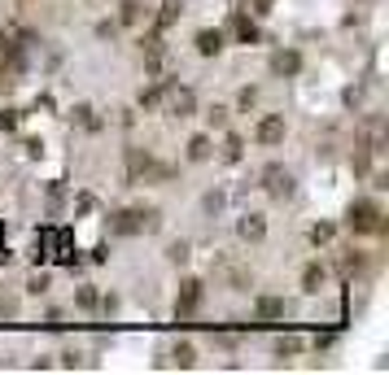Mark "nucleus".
Masks as SVG:
<instances>
[{"instance_id":"f257e3e1","label":"nucleus","mask_w":389,"mask_h":375,"mask_svg":"<svg viewBox=\"0 0 389 375\" xmlns=\"http://www.w3.org/2000/svg\"><path fill=\"white\" fill-rule=\"evenodd\" d=\"M162 227V209H144V205H136V209H114L109 214V232L114 236H140V232H158Z\"/></svg>"},{"instance_id":"f03ea898","label":"nucleus","mask_w":389,"mask_h":375,"mask_svg":"<svg viewBox=\"0 0 389 375\" xmlns=\"http://www.w3.org/2000/svg\"><path fill=\"white\" fill-rule=\"evenodd\" d=\"M346 227H350L354 236L385 232V209L372 201V197H359V201H350V209H346Z\"/></svg>"},{"instance_id":"7ed1b4c3","label":"nucleus","mask_w":389,"mask_h":375,"mask_svg":"<svg viewBox=\"0 0 389 375\" xmlns=\"http://www.w3.org/2000/svg\"><path fill=\"white\" fill-rule=\"evenodd\" d=\"M162 109L171 118H192L197 113V92L184 88V83H162Z\"/></svg>"},{"instance_id":"20e7f679","label":"nucleus","mask_w":389,"mask_h":375,"mask_svg":"<svg viewBox=\"0 0 389 375\" xmlns=\"http://www.w3.org/2000/svg\"><path fill=\"white\" fill-rule=\"evenodd\" d=\"M192 371L197 367V345H192V340H175L171 349H162L158 353V371Z\"/></svg>"},{"instance_id":"39448f33","label":"nucleus","mask_w":389,"mask_h":375,"mask_svg":"<svg viewBox=\"0 0 389 375\" xmlns=\"http://www.w3.org/2000/svg\"><path fill=\"white\" fill-rule=\"evenodd\" d=\"M206 301V284L201 280H180V292H175V314L188 319V314H197Z\"/></svg>"},{"instance_id":"423d86ee","label":"nucleus","mask_w":389,"mask_h":375,"mask_svg":"<svg viewBox=\"0 0 389 375\" xmlns=\"http://www.w3.org/2000/svg\"><path fill=\"white\" fill-rule=\"evenodd\" d=\"M263 192H267L271 201H289V197H293V175L271 161V166L263 170Z\"/></svg>"},{"instance_id":"0eeeda50","label":"nucleus","mask_w":389,"mask_h":375,"mask_svg":"<svg viewBox=\"0 0 389 375\" xmlns=\"http://www.w3.org/2000/svg\"><path fill=\"white\" fill-rule=\"evenodd\" d=\"M215 275L228 288H236V292H245V288H254V275H250V266H236V262H228V257H219L215 262Z\"/></svg>"},{"instance_id":"6e6552de","label":"nucleus","mask_w":389,"mask_h":375,"mask_svg":"<svg viewBox=\"0 0 389 375\" xmlns=\"http://www.w3.org/2000/svg\"><path fill=\"white\" fill-rule=\"evenodd\" d=\"M284 131H289V127H284L280 113H263V118H258V127H254V140L271 149V144H280V140H284Z\"/></svg>"},{"instance_id":"1a4fd4ad","label":"nucleus","mask_w":389,"mask_h":375,"mask_svg":"<svg viewBox=\"0 0 389 375\" xmlns=\"http://www.w3.org/2000/svg\"><path fill=\"white\" fill-rule=\"evenodd\" d=\"M302 70V57L293 53V48H275L271 53V74H280V79H293Z\"/></svg>"},{"instance_id":"9d476101","label":"nucleus","mask_w":389,"mask_h":375,"mask_svg":"<svg viewBox=\"0 0 389 375\" xmlns=\"http://www.w3.org/2000/svg\"><path fill=\"white\" fill-rule=\"evenodd\" d=\"M236 236L245 240V244H258L267 236V218L263 214H241V223H236Z\"/></svg>"},{"instance_id":"9b49d317","label":"nucleus","mask_w":389,"mask_h":375,"mask_svg":"<svg viewBox=\"0 0 389 375\" xmlns=\"http://www.w3.org/2000/svg\"><path fill=\"white\" fill-rule=\"evenodd\" d=\"M192 44H197V53L201 57H219L223 53V44H228V35H223V31H197V40H192Z\"/></svg>"},{"instance_id":"f8f14e48","label":"nucleus","mask_w":389,"mask_h":375,"mask_svg":"<svg viewBox=\"0 0 389 375\" xmlns=\"http://www.w3.org/2000/svg\"><path fill=\"white\" fill-rule=\"evenodd\" d=\"M149 166H153V157L144 149H127V179H132V184H140V179L149 175Z\"/></svg>"},{"instance_id":"ddd939ff","label":"nucleus","mask_w":389,"mask_h":375,"mask_svg":"<svg viewBox=\"0 0 389 375\" xmlns=\"http://www.w3.org/2000/svg\"><path fill=\"white\" fill-rule=\"evenodd\" d=\"M57 240H61L57 227H44V232H36V262H48V257L57 253Z\"/></svg>"},{"instance_id":"4468645a","label":"nucleus","mask_w":389,"mask_h":375,"mask_svg":"<svg viewBox=\"0 0 389 375\" xmlns=\"http://www.w3.org/2000/svg\"><path fill=\"white\" fill-rule=\"evenodd\" d=\"M254 314L263 319V323H271V319H284L289 305H284V297H258L254 301Z\"/></svg>"},{"instance_id":"2eb2a0df","label":"nucleus","mask_w":389,"mask_h":375,"mask_svg":"<svg viewBox=\"0 0 389 375\" xmlns=\"http://www.w3.org/2000/svg\"><path fill=\"white\" fill-rule=\"evenodd\" d=\"M180 13H184L180 0H162V9H158V18H153V31H171L175 22H180Z\"/></svg>"},{"instance_id":"dca6fc26","label":"nucleus","mask_w":389,"mask_h":375,"mask_svg":"<svg viewBox=\"0 0 389 375\" xmlns=\"http://www.w3.org/2000/svg\"><path fill=\"white\" fill-rule=\"evenodd\" d=\"M323 284H328V271H323L319 262H311V266L302 271V292H311V297H319V288H323Z\"/></svg>"},{"instance_id":"f3484780","label":"nucleus","mask_w":389,"mask_h":375,"mask_svg":"<svg viewBox=\"0 0 389 375\" xmlns=\"http://www.w3.org/2000/svg\"><path fill=\"white\" fill-rule=\"evenodd\" d=\"M144 22V0H123L119 5V26H140Z\"/></svg>"},{"instance_id":"a211bd4d","label":"nucleus","mask_w":389,"mask_h":375,"mask_svg":"<svg viewBox=\"0 0 389 375\" xmlns=\"http://www.w3.org/2000/svg\"><path fill=\"white\" fill-rule=\"evenodd\" d=\"M228 26H232V35H236L241 44H258V26L245 18V13H232V22H228Z\"/></svg>"},{"instance_id":"6ab92c4d","label":"nucleus","mask_w":389,"mask_h":375,"mask_svg":"<svg viewBox=\"0 0 389 375\" xmlns=\"http://www.w3.org/2000/svg\"><path fill=\"white\" fill-rule=\"evenodd\" d=\"M215 157V140L210 136H192L188 140V161H210Z\"/></svg>"},{"instance_id":"aec40b11","label":"nucleus","mask_w":389,"mask_h":375,"mask_svg":"<svg viewBox=\"0 0 389 375\" xmlns=\"http://www.w3.org/2000/svg\"><path fill=\"white\" fill-rule=\"evenodd\" d=\"M136 105H140L144 113H149V109H162V83H149V88H140Z\"/></svg>"},{"instance_id":"412c9836","label":"nucleus","mask_w":389,"mask_h":375,"mask_svg":"<svg viewBox=\"0 0 389 375\" xmlns=\"http://www.w3.org/2000/svg\"><path fill=\"white\" fill-rule=\"evenodd\" d=\"M298 353H302V336L289 332V336L275 340V358H298Z\"/></svg>"},{"instance_id":"4be33fe9","label":"nucleus","mask_w":389,"mask_h":375,"mask_svg":"<svg viewBox=\"0 0 389 375\" xmlns=\"http://www.w3.org/2000/svg\"><path fill=\"white\" fill-rule=\"evenodd\" d=\"M241 153H245V140H241L236 131L223 136V161H241Z\"/></svg>"},{"instance_id":"5701e85b","label":"nucleus","mask_w":389,"mask_h":375,"mask_svg":"<svg viewBox=\"0 0 389 375\" xmlns=\"http://www.w3.org/2000/svg\"><path fill=\"white\" fill-rule=\"evenodd\" d=\"M70 122H79V127H88V131H96V127H101V122L92 118V105H75V109H70Z\"/></svg>"},{"instance_id":"b1692460","label":"nucleus","mask_w":389,"mask_h":375,"mask_svg":"<svg viewBox=\"0 0 389 375\" xmlns=\"http://www.w3.org/2000/svg\"><path fill=\"white\" fill-rule=\"evenodd\" d=\"M333 236H337L333 223H315L311 227V244H315V249H319V244H333Z\"/></svg>"},{"instance_id":"393cba45","label":"nucleus","mask_w":389,"mask_h":375,"mask_svg":"<svg viewBox=\"0 0 389 375\" xmlns=\"http://www.w3.org/2000/svg\"><path fill=\"white\" fill-rule=\"evenodd\" d=\"M337 266H342V275H359V271H363V253H359V249H350Z\"/></svg>"},{"instance_id":"a878e982","label":"nucleus","mask_w":389,"mask_h":375,"mask_svg":"<svg viewBox=\"0 0 389 375\" xmlns=\"http://www.w3.org/2000/svg\"><path fill=\"white\" fill-rule=\"evenodd\" d=\"M75 305H79V310H96V305H101V297H96V288L84 284V288L75 292Z\"/></svg>"},{"instance_id":"bb28decb","label":"nucleus","mask_w":389,"mask_h":375,"mask_svg":"<svg viewBox=\"0 0 389 375\" xmlns=\"http://www.w3.org/2000/svg\"><path fill=\"white\" fill-rule=\"evenodd\" d=\"M206 122L215 127V131H223V127H228V109H223V105H210V109H206Z\"/></svg>"},{"instance_id":"cd10ccee","label":"nucleus","mask_w":389,"mask_h":375,"mask_svg":"<svg viewBox=\"0 0 389 375\" xmlns=\"http://www.w3.org/2000/svg\"><path fill=\"white\" fill-rule=\"evenodd\" d=\"M167 257H171V262H175V266H184V262H188V257H192V249H188V244H184V240H175V244H171V249H167Z\"/></svg>"},{"instance_id":"c85d7f7f","label":"nucleus","mask_w":389,"mask_h":375,"mask_svg":"<svg viewBox=\"0 0 389 375\" xmlns=\"http://www.w3.org/2000/svg\"><path fill=\"white\" fill-rule=\"evenodd\" d=\"M26 292H31V297H44V292H48V275H44V271H36V275L26 280Z\"/></svg>"},{"instance_id":"c756f323","label":"nucleus","mask_w":389,"mask_h":375,"mask_svg":"<svg viewBox=\"0 0 389 375\" xmlns=\"http://www.w3.org/2000/svg\"><path fill=\"white\" fill-rule=\"evenodd\" d=\"M18 122H22L18 109H0V131H18Z\"/></svg>"},{"instance_id":"7c9ffc66","label":"nucleus","mask_w":389,"mask_h":375,"mask_svg":"<svg viewBox=\"0 0 389 375\" xmlns=\"http://www.w3.org/2000/svg\"><path fill=\"white\" fill-rule=\"evenodd\" d=\"M61 367H66V371H79V367H84V353H79L75 345H70V349H61Z\"/></svg>"},{"instance_id":"2f4dec72","label":"nucleus","mask_w":389,"mask_h":375,"mask_svg":"<svg viewBox=\"0 0 389 375\" xmlns=\"http://www.w3.org/2000/svg\"><path fill=\"white\" fill-rule=\"evenodd\" d=\"M75 209H79V214H88V209H96V197H92V192H79V201H75Z\"/></svg>"},{"instance_id":"473e14b6","label":"nucleus","mask_w":389,"mask_h":375,"mask_svg":"<svg viewBox=\"0 0 389 375\" xmlns=\"http://www.w3.org/2000/svg\"><path fill=\"white\" fill-rule=\"evenodd\" d=\"M96 35H101V40H114V35H119V22H101V26H96Z\"/></svg>"},{"instance_id":"72a5a7b5","label":"nucleus","mask_w":389,"mask_h":375,"mask_svg":"<svg viewBox=\"0 0 389 375\" xmlns=\"http://www.w3.org/2000/svg\"><path fill=\"white\" fill-rule=\"evenodd\" d=\"M236 101H241V109H250V105L258 101V92H254V88H241V96H236Z\"/></svg>"},{"instance_id":"f704fd0d","label":"nucleus","mask_w":389,"mask_h":375,"mask_svg":"<svg viewBox=\"0 0 389 375\" xmlns=\"http://www.w3.org/2000/svg\"><path fill=\"white\" fill-rule=\"evenodd\" d=\"M333 340H337L333 332H319V336H315V349H328V345H333Z\"/></svg>"},{"instance_id":"c9c22d12","label":"nucleus","mask_w":389,"mask_h":375,"mask_svg":"<svg viewBox=\"0 0 389 375\" xmlns=\"http://www.w3.org/2000/svg\"><path fill=\"white\" fill-rule=\"evenodd\" d=\"M271 5L275 0H254V13H271Z\"/></svg>"},{"instance_id":"e433bc0d","label":"nucleus","mask_w":389,"mask_h":375,"mask_svg":"<svg viewBox=\"0 0 389 375\" xmlns=\"http://www.w3.org/2000/svg\"><path fill=\"white\" fill-rule=\"evenodd\" d=\"M13 310H18V305H13V301H0V319H9Z\"/></svg>"}]
</instances>
